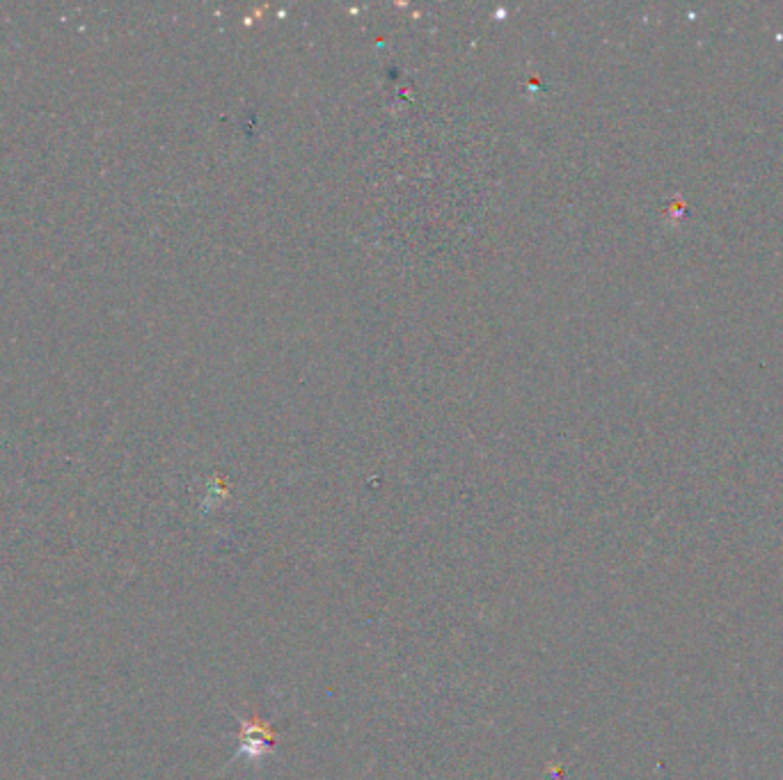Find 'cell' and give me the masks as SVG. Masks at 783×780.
Instances as JSON below:
<instances>
[{
	"label": "cell",
	"instance_id": "1",
	"mask_svg": "<svg viewBox=\"0 0 783 780\" xmlns=\"http://www.w3.org/2000/svg\"><path fill=\"white\" fill-rule=\"evenodd\" d=\"M245 739H248L250 746H259V748H264V746L271 744V737L266 735L264 726H259L257 730H252V726H245L243 728V742H245Z\"/></svg>",
	"mask_w": 783,
	"mask_h": 780
}]
</instances>
